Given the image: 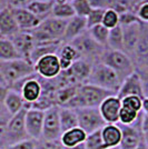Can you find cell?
Masks as SVG:
<instances>
[{"label": "cell", "mask_w": 148, "mask_h": 149, "mask_svg": "<svg viewBox=\"0 0 148 149\" xmlns=\"http://www.w3.org/2000/svg\"><path fill=\"white\" fill-rule=\"evenodd\" d=\"M78 87H79V85H71V86H67V87L60 88V89L56 90V93H55L56 106H58V107H65L76 96Z\"/></svg>", "instance_id": "27"}, {"label": "cell", "mask_w": 148, "mask_h": 149, "mask_svg": "<svg viewBox=\"0 0 148 149\" xmlns=\"http://www.w3.org/2000/svg\"><path fill=\"white\" fill-rule=\"evenodd\" d=\"M55 3H65V2H69L68 0H55Z\"/></svg>", "instance_id": "54"}, {"label": "cell", "mask_w": 148, "mask_h": 149, "mask_svg": "<svg viewBox=\"0 0 148 149\" xmlns=\"http://www.w3.org/2000/svg\"><path fill=\"white\" fill-rule=\"evenodd\" d=\"M139 115H140V112L134 111L131 109H128V108L121 106V109H120V112H119V121H118V124L130 126L137 120Z\"/></svg>", "instance_id": "35"}, {"label": "cell", "mask_w": 148, "mask_h": 149, "mask_svg": "<svg viewBox=\"0 0 148 149\" xmlns=\"http://www.w3.org/2000/svg\"><path fill=\"white\" fill-rule=\"evenodd\" d=\"M112 95H115V93L86 82V84L79 85L76 96L65 107L66 108H71V109L98 108L100 104L107 97L112 96Z\"/></svg>", "instance_id": "1"}, {"label": "cell", "mask_w": 148, "mask_h": 149, "mask_svg": "<svg viewBox=\"0 0 148 149\" xmlns=\"http://www.w3.org/2000/svg\"><path fill=\"white\" fill-rule=\"evenodd\" d=\"M51 149H62V146L60 145V143H57L54 145V147H52Z\"/></svg>", "instance_id": "52"}, {"label": "cell", "mask_w": 148, "mask_h": 149, "mask_svg": "<svg viewBox=\"0 0 148 149\" xmlns=\"http://www.w3.org/2000/svg\"><path fill=\"white\" fill-rule=\"evenodd\" d=\"M8 91H9V88L7 87V86H5V85H0V106L3 105Z\"/></svg>", "instance_id": "47"}, {"label": "cell", "mask_w": 148, "mask_h": 149, "mask_svg": "<svg viewBox=\"0 0 148 149\" xmlns=\"http://www.w3.org/2000/svg\"><path fill=\"white\" fill-rule=\"evenodd\" d=\"M61 44L62 41H55V42H48V44L36 45L31 52L30 62L32 65H35L40 58L48 56V55H52V54H57Z\"/></svg>", "instance_id": "24"}, {"label": "cell", "mask_w": 148, "mask_h": 149, "mask_svg": "<svg viewBox=\"0 0 148 149\" xmlns=\"http://www.w3.org/2000/svg\"><path fill=\"white\" fill-rule=\"evenodd\" d=\"M107 49L124 51L123 29H121L120 25L109 30V37H108V46H107Z\"/></svg>", "instance_id": "31"}, {"label": "cell", "mask_w": 148, "mask_h": 149, "mask_svg": "<svg viewBox=\"0 0 148 149\" xmlns=\"http://www.w3.org/2000/svg\"><path fill=\"white\" fill-rule=\"evenodd\" d=\"M9 89H13L15 91L20 93L21 97L25 100L27 107H29L31 104L39 99L43 93L41 84L38 79V76L36 74L26 78L24 80L18 81L15 85H13Z\"/></svg>", "instance_id": "8"}, {"label": "cell", "mask_w": 148, "mask_h": 149, "mask_svg": "<svg viewBox=\"0 0 148 149\" xmlns=\"http://www.w3.org/2000/svg\"><path fill=\"white\" fill-rule=\"evenodd\" d=\"M70 3L73 6L75 15L78 17L87 18V16L93 10V7L90 6L88 0H73Z\"/></svg>", "instance_id": "33"}, {"label": "cell", "mask_w": 148, "mask_h": 149, "mask_svg": "<svg viewBox=\"0 0 148 149\" xmlns=\"http://www.w3.org/2000/svg\"><path fill=\"white\" fill-rule=\"evenodd\" d=\"M101 25L109 30L119 26V15L114 9L107 8L105 10V13H104V17H103Z\"/></svg>", "instance_id": "34"}, {"label": "cell", "mask_w": 148, "mask_h": 149, "mask_svg": "<svg viewBox=\"0 0 148 149\" xmlns=\"http://www.w3.org/2000/svg\"><path fill=\"white\" fill-rule=\"evenodd\" d=\"M142 132L144 137H148V117L144 115L142 112Z\"/></svg>", "instance_id": "46"}, {"label": "cell", "mask_w": 148, "mask_h": 149, "mask_svg": "<svg viewBox=\"0 0 148 149\" xmlns=\"http://www.w3.org/2000/svg\"><path fill=\"white\" fill-rule=\"evenodd\" d=\"M99 112L106 124H118L119 112L121 109V100L117 95L107 97L98 107Z\"/></svg>", "instance_id": "14"}, {"label": "cell", "mask_w": 148, "mask_h": 149, "mask_svg": "<svg viewBox=\"0 0 148 149\" xmlns=\"http://www.w3.org/2000/svg\"><path fill=\"white\" fill-rule=\"evenodd\" d=\"M109 149H120L119 147H115V148H109Z\"/></svg>", "instance_id": "57"}, {"label": "cell", "mask_w": 148, "mask_h": 149, "mask_svg": "<svg viewBox=\"0 0 148 149\" xmlns=\"http://www.w3.org/2000/svg\"><path fill=\"white\" fill-rule=\"evenodd\" d=\"M68 1H69V2H71V1H73V0H68Z\"/></svg>", "instance_id": "58"}, {"label": "cell", "mask_w": 148, "mask_h": 149, "mask_svg": "<svg viewBox=\"0 0 148 149\" xmlns=\"http://www.w3.org/2000/svg\"><path fill=\"white\" fill-rule=\"evenodd\" d=\"M88 2L93 8L99 9H107L110 6V0H88Z\"/></svg>", "instance_id": "42"}, {"label": "cell", "mask_w": 148, "mask_h": 149, "mask_svg": "<svg viewBox=\"0 0 148 149\" xmlns=\"http://www.w3.org/2000/svg\"><path fill=\"white\" fill-rule=\"evenodd\" d=\"M127 96H138L140 98H145L142 78L137 71L128 76L121 82V86L118 90L117 97L119 99H123L124 97H127Z\"/></svg>", "instance_id": "16"}, {"label": "cell", "mask_w": 148, "mask_h": 149, "mask_svg": "<svg viewBox=\"0 0 148 149\" xmlns=\"http://www.w3.org/2000/svg\"><path fill=\"white\" fill-rule=\"evenodd\" d=\"M54 2H46V1H37V0H31L30 2L26 6V8L34 13L36 17L40 19L41 21L45 19L51 17Z\"/></svg>", "instance_id": "26"}, {"label": "cell", "mask_w": 148, "mask_h": 149, "mask_svg": "<svg viewBox=\"0 0 148 149\" xmlns=\"http://www.w3.org/2000/svg\"><path fill=\"white\" fill-rule=\"evenodd\" d=\"M78 118V127L88 134L100 130L106 125L98 108H78L75 109Z\"/></svg>", "instance_id": "9"}, {"label": "cell", "mask_w": 148, "mask_h": 149, "mask_svg": "<svg viewBox=\"0 0 148 149\" xmlns=\"http://www.w3.org/2000/svg\"><path fill=\"white\" fill-rule=\"evenodd\" d=\"M15 20L21 31H31L41 24V20L31 13L26 7H10Z\"/></svg>", "instance_id": "15"}, {"label": "cell", "mask_w": 148, "mask_h": 149, "mask_svg": "<svg viewBox=\"0 0 148 149\" xmlns=\"http://www.w3.org/2000/svg\"><path fill=\"white\" fill-rule=\"evenodd\" d=\"M37 1H46V2H54L55 0H37Z\"/></svg>", "instance_id": "55"}, {"label": "cell", "mask_w": 148, "mask_h": 149, "mask_svg": "<svg viewBox=\"0 0 148 149\" xmlns=\"http://www.w3.org/2000/svg\"><path fill=\"white\" fill-rule=\"evenodd\" d=\"M105 10L106 9L93 8V10L90 11V13L87 16V18H86L88 29L91 28V27H94V26L101 25V21H103V17H104Z\"/></svg>", "instance_id": "37"}, {"label": "cell", "mask_w": 148, "mask_h": 149, "mask_svg": "<svg viewBox=\"0 0 148 149\" xmlns=\"http://www.w3.org/2000/svg\"><path fill=\"white\" fill-rule=\"evenodd\" d=\"M0 85H5V80H3V77H2V74H1V70H0Z\"/></svg>", "instance_id": "53"}, {"label": "cell", "mask_w": 148, "mask_h": 149, "mask_svg": "<svg viewBox=\"0 0 148 149\" xmlns=\"http://www.w3.org/2000/svg\"><path fill=\"white\" fill-rule=\"evenodd\" d=\"M28 109H29L28 107H25L18 113L13 115L9 118V121H8V125H7L6 134H5L2 143H1V145L3 146L2 148H6L10 145L17 143L19 141L26 140V139H30L27 135L25 124L26 112H27Z\"/></svg>", "instance_id": "6"}, {"label": "cell", "mask_w": 148, "mask_h": 149, "mask_svg": "<svg viewBox=\"0 0 148 149\" xmlns=\"http://www.w3.org/2000/svg\"><path fill=\"white\" fill-rule=\"evenodd\" d=\"M31 0H7L10 7H26Z\"/></svg>", "instance_id": "45"}, {"label": "cell", "mask_w": 148, "mask_h": 149, "mask_svg": "<svg viewBox=\"0 0 148 149\" xmlns=\"http://www.w3.org/2000/svg\"><path fill=\"white\" fill-rule=\"evenodd\" d=\"M142 99L138 96H127L124 97L121 100V106L126 107L128 109H131L134 111L142 112Z\"/></svg>", "instance_id": "36"}, {"label": "cell", "mask_w": 148, "mask_h": 149, "mask_svg": "<svg viewBox=\"0 0 148 149\" xmlns=\"http://www.w3.org/2000/svg\"><path fill=\"white\" fill-rule=\"evenodd\" d=\"M59 121H60L61 132L78 127V118L76 110L71 108L59 107Z\"/></svg>", "instance_id": "25"}, {"label": "cell", "mask_w": 148, "mask_h": 149, "mask_svg": "<svg viewBox=\"0 0 148 149\" xmlns=\"http://www.w3.org/2000/svg\"><path fill=\"white\" fill-rule=\"evenodd\" d=\"M9 118H10V117H9ZM9 118H6L5 116L0 115V145H1V143H2L3 137H5V134H6L7 125H8Z\"/></svg>", "instance_id": "43"}, {"label": "cell", "mask_w": 148, "mask_h": 149, "mask_svg": "<svg viewBox=\"0 0 148 149\" xmlns=\"http://www.w3.org/2000/svg\"><path fill=\"white\" fill-rule=\"evenodd\" d=\"M74 16L76 15H75V11L70 2H65V3H55L54 2L51 17L61 19V20H69Z\"/></svg>", "instance_id": "30"}, {"label": "cell", "mask_w": 148, "mask_h": 149, "mask_svg": "<svg viewBox=\"0 0 148 149\" xmlns=\"http://www.w3.org/2000/svg\"><path fill=\"white\" fill-rule=\"evenodd\" d=\"M43 117L45 111L29 108L26 112V131L30 139L40 140L43 137Z\"/></svg>", "instance_id": "11"}, {"label": "cell", "mask_w": 148, "mask_h": 149, "mask_svg": "<svg viewBox=\"0 0 148 149\" xmlns=\"http://www.w3.org/2000/svg\"><path fill=\"white\" fill-rule=\"evenodd\" d=\"M34 67H35V72L38 77L43 79H47V80L55 79L61 72L59 58L56 54L40 58L34 65Z\"/></svg>", "instance_id": "10"}, {"label": "cell", "mask_w": 148, "mask_h": 149, "mask_svg": "<svg viewBox=\"0 0 148 149\" xmlns=\"http://www.w3.org/2000/svg\"><path fill=\"white\" fill-rule=\"evenodd\" d=\"M147 28H148V25H147Z\"/></svg>", "instance_id": "59"}, {"label": "cell", "mask_w": 148, "mask_h": 149, "mask_svg": "<svg viewBox=\"0 0 148 149\" xmlns=\"http://www.w3.org/2000/svg\"><path fill=\"white\" fill-rule=\"evenodd\" d=\"M136 149H148L147 145H146V141H145V137H144V139L140 140V143H138V146L136 147Z\"/></svg>", "instance_id": "49"}, {"label": "cell", "mask_w": 148, "mask_h": 149, "mask_svg": "<svg viewBox=\"0 0 148 149\" xmlns=\"http://www.w3.org/2000/svg\"><path fill=\"white\" fill-rule=\"evenodd\" d=\"M87 30H88V27H87L86 18L74 16L73 18L67 20V25H66L65 35L62 38V42L69 44L70 41L74 40L75 38L82 35Z\"/></svg>", "instance_id": "19"}, {"label": "cell", "mask_w": 148, "mask_h": 149, "mask_svg": "<svg viewBox=\"0 0 148 149\" xmlns=\"http://www.w3.org/2000/svg\"><path fill=\"white\" fill-rule=\"evenodd\" d=\"M142 112H144V115H146L148 117V98L147 97H145V98L142 99Z\"/></svg>", "instance_id": "48"}, {"label": "cell", "mask_w": 148, "mask_h": 149, "mask_svg": "<svg viewBox=\"0 0 148 149\" xmlns=\"http://www.w3.org/2000/svg\"><path fill=\"white\" fill-rule=\"evenodd\" d=\"M62 149H86V147H85V143H81L74 147H62Z\"/></svg>", "instance_id": "50"}, {"label": "cell", "mask_w": 148, "mask_h": 149, "mask_svg": "<svg viewBox=\"0 0 148 149\" xmlns=\"http://www.w3.org/2000/svg\"><path fill=\"white\" fill-rule=\"evenodd\" d=\"M136 71L139 74L142 81V88H144V96L148 98V68L136 69Z\"/></svg>", "instance_id": "41"}, {"label": "cell", "mask_w": 148, "mask_h": 149, "mask_svg": "<svg viewBox=\"0 0 148 149\" xmlns=\"http://www.w3.org/2000/svg\"><path fill=\"white\" fill-rule=\"evenodd\" d=\"M100 62L105 63L110 69H112L123 82L128 76L135 72L136 67L133 59L127 54L119 50L106 49L100 59Z\"/></svg>", "instance_id": "4"}, {"label": "cell", "mask_w": 148, "mask_h": 149, "mask_svg": "<svg viewBox=\"0 0 148 149\" xmlns=\"http://www.w3.org/2000/svg\"><path fill=\"white\" fill-rule=\"evenodd\" d=\"M133 61L136 69L148 68V28L147 25H142L140 37L133 56Z\"/></svg>", "instance_id": "17"}, {"label": "cell", "mask_w": 148, "mask_h": 149, "mask_svg": "<svg viewBox=\"0 0 148 149\" xmlns=\"http://www.w3.org/2000/svg\"><path fill=\"white\" fill-rule=\"evenodd\" d=\"M88 33L91 36V38L97 44L107 49L108 37H109V29H107L103 25H97L91 27V28H89L88 29Z\"/></svg>", "instance_id": "29"}, {"label": "cell", "mask_w": 148, "mask_h": 149, "mask_svg": "<svg viewBox=\"0 0 148 149\" xmlns=\"http://www.w3.org/2000/svg\"><path fill=\"white\" fill-rule=\"evenodd\" d=\"M0 70L5 80V85L8 88H10L16 82L36 74L34 65L21 58L0 62Z\"/></svg>", "instance_id": "2"}, {"label": "cell", "mask_w": 148, "mask_h": 149, "mask_svg": "<svg viewBox=\"0 0 148 149\" xmlns=\"http://www.w3.org/2000/svg\"><path fill=\"white\" fill-rule=\"evenodd\" d=\"M69 44L77 50L80 59H85L91 63L100 61L106 50V48L101 47L94 40L91 36L88 33V30L77 38H75Z\"/></svg>", "instance_id": "5"}, {"label": "cell", "mask_w": 148, "mask_h": 149, "mask_svg": "<svg viewBox=\"0 0 148 149\" xmlns=\"http://www.w3.org/2000/svg\"><path fill=\"white\" fill-rule=\"evenodd\" d=\"M19 31L20 29L15 20L11 8L10 6L6 7L0 13V38L11 39Z\"/></svg>", "instance_id": "18"}, {"label": "cell", "mask_w": 148, "mask_h": 149, "mask_svg": "<svg viewBox=\"0 0 148 149\" xmlns=\"http://www.w3.org/2000/svg\"><path fill=\"white\" fill-rule=\"evenodd\" d=\"M54 145H55V143H48V141H46V140H43V139H40V140H36L35 149H51L54 147Z\"/></svg>", "instance_id": "44"}, {"label": "cell", "mask_w": 148, "mask_h": 149, "mask_svg": "<svg viewBox=\"0 0 148 149\" xmlns=\"http://www.w3.org/2000/svg\"><path fill=\"white\" fill-rule=\"evenodd\" d=\"M56 55L59 58L61 70H67L68 68L71 67V65L75 61L80 59L77 50L75 49L70 44H66V42H62Z\"/></svg>", "instance_id": "21"}, {"label": "cell", "mask_w": 148, "mask_h": 149, "mask_svg": "<svg viewBox=\"0 0 148 149\" xmlns=\"http://www.w3.org/2000/svg\"><path fill=\"white\" fill-rule=\"evenodd\" d=\"M135 13L137 15L138 19L142 21V24L148 25V2H144L140 6L137 7L135 10Z\"/></svg>", "instance_id": "39"}, {"label": "cell", "mask_w": 148, "mask_h": 149, "mask_svg": "<svg viewBox=\"0 0 148 149\" xmlns=\"http://www.w3.org/2000/svg\"><path fill=\"white\" fill-rule=\"evenodd\" d=\"M35 145H36V140L34 139H26L22 141H19L17 143L10 145L3 149H35Z\"/></svg>", "instance_id": "40"}, {"label": "cell", "mask_w": 148, "mask_h": 149, "mask_svg": "<svg viewBox=\"0 0 148 149\" xmlns=\"http://www.w3.org/2000/svg\"><path fill=\"white\" fill-rule=\"evenodd\" d=\"M101 138L106 149L119 147L121 141V130L117 124H106L101 128Z\"/></svg>", "instance_id": "20"}, {"label": "cell", "mask_w": 148, "mask_h": 149, "mask_svg": "<svg viewBox=\"0 0 148 149\" xmlns=\"http://www.w3.org/2000/svg\"><path fill=\"white\" fill-rule=\"evenodd\" d=\"M61 135L62 132L59 121V107L54 106L45 111L41 139L52 143H60Z\"/></svg>", "instance_id": "7"}, {"label": "cell", "mask_w": 148, "mask_h": 149, "mask_svg": "<svg viewBox=\"0 0 148 149\" xmlns=\"http://www.w3.org/2000/svg\"><path fill=\"white\" fill-rule=\"evenodd\" d=\"M9 5H8V2H7V0H0V13L6 8V7H8Z\"/></svg>", "instance_id": "51"}, {"label": "cell", "mask_w": 148, "mask_h": 149, "mask_svg": "<svg viewBox=\"0 0 148 149\" xmlns=\"http://www.w3.org/2000/svg\"><path fill=\"white\" fill-rule=\"evenodd\" d=\"M142 22H136L131 25L120 26L123 29V44H124V52L127 54L133 59L134 52L138 44V40L142 32Z\"/></svg>", "instance_id": "13"}, {"label": "cell", "mask_w": 148, "mask_h": 149, "mask_svg": "<svg viewBox=\"0 0 148 149\" xmlns=\"http://www.w3.org/2000/svg\"><path fill=\"white\" fill-rule=\"evenodd\" d=\"M145 141H146V145H147L148 147V137H145Z\"/></svg>", "instance_id": "56"}, {"label": "cell", "mask_w": 148, "mask_h": 149, "mask_svg": "<svg viewBox=\"0 0 148 149\" xmlns=\"http://www.w3.org/2000/svg\"><path fill=\"white\" fill-rule=\"evenodd\" d=\"M87 84L103 88L115 95H117L118 90L121 86V81L116 72L100 61L95 62L93 65V69Z\"/></svg>", "instance_id": "3"}, {"label": "cell", "mask_w": 148, "mask_h": 149, "mask_svg": "<svg viewBox=\"0 0 148 149\" xmlns=\"http://www.w3.org/2000/svg\"><path fill=\"white\" fill-rule=\"evenodd\" d=\"M84 143L86 149H106L101 138V129L88 134Z\"/></svg>", "instance_id": "32"}, {"label": "cell", "mask_w": 148, "mask_h": 149, "mask_svg": "<svg viewBox=\"0 0 148 149\" xmlns=\"http://www.w3.org/2000/svg\"><path fill=\"white\" fill-rule=\"evenodd\" d=\"M13 47L16 51L18 52L21 59H25L27 61L30 62V56L32 50L35 48V39L32 37L30 31H19L16 33L11 39Z\"/></svg>", "instance_id": "12"}, {"label": "cell", "mask_w": 148, "mask_h": 149, "mask_svg": "<svg viewBox=\"0 0 148 149\" xmlns=\"http://www.w3.org/2000/svg\"><path fill=\"white\" fill-rule=\"evenodd\" d=\"M87 134L79 127L62 132L60 137V145L62 147H74L85 143Z\"/></svg>", "instance_id": "23"}, {"label": "cell", "mask_w": 148, "mask_h": 149, "mask_svg": "<svg viewBox=\"0 0 148 149\" xmlns=\"http://www.w3.org/2000/svg\"><path fill=\"white\" fill-rule=\"evenodd\" d=\"M136 22H142L137 15L134 11H127L121 15H119V25L120 26H127L131 25V24H136Z\"/></svg>", "instance_id": "38"}, {"label": "cell", "mask_w": 148, "mask_h": 149, "mask_svg": "<svg viewBox=\"0 0 148 149\" xmlns=\"http://www.w3.org/2000/svg\"><path fill=\"white\" fill-rule=\"evenodd\" d=\"M3 106H5V109L9 113L10 117L18 113L20 110H22L25 107H27L25 100L21 97L20 93L15 91L13 89H9V91L6 96V99H5V102H3Z\"/></svg>", "instance_id": "22"}, {"label": "cell", "mask_w": 148, "mask_h": 149, "mask_svg": "<svg viewBox=\"0 0 148 149\" xmlns=\"http://www.w3.org/2000/svg\"><path fill=\"white\" fill-rule=\"evenodd\" d=\"M20 56L16 51L10 39L0 38V62L19 59Z\"/></svg>", "instance_id": "28"}]
</instances>
